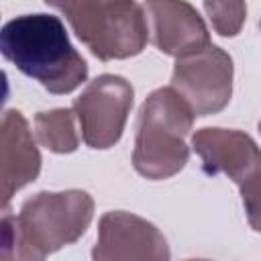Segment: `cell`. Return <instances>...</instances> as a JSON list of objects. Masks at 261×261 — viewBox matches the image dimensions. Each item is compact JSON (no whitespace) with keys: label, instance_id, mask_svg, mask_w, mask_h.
<instances>
[{"label":"cell","instance_id":"obj_8","mask_svg":"<svg viewBox=\"0 0 261 261\" xmlns=\"http://www.w3.org/2000/svg\"><path fill=\"white\" fill-rule=\"evenodd\" d=\"M149 41L165 55L186 57L210 45V33L198 10L186 0H145Z\"/></svg>","mask_w":261,"mask_h":261},{"label":"cell","instance_id":"obj_3","mask_svg":"<svg viewBox=\"0 0 261 261\" xmlns=\"http://www.w3.org/2000/svg\"><path fill=\"white\" fill-rule=\"evenodd\" d=\"M196 114L179 92L157 88L139 110L133 165L147 179H167L190 157L186 137Z\"/></svg>","mask_w":261,"mask_h":261},{"label":"cell","instance_id":"obj_10","mask_svg":"<svg viewBox=\"0 0 261 261\" xmlns=\"http://www.w3.org/2000/svg\"><path fill=\"white\" fill-rule=\"evenodd\" d=\"M2 206L6 208L14 192L35 181L41 169V155L27 118L18 110L2 116Z\"/></svg>","mask_w":261,"mask_h":261},{"label":"cell","instance_id":"obj_7","mask_svg":"<svg viewBox=\"0 0 261 261\" xmlns=\"http://www.w3.org/2000/svg\"><path fill=\"white\" fill-rule=\"evenodd\" d=\"M171 88L184 96V100L198 116L220 112L232 94V59L230 55L208 45L186 57H177L171 73Z\"/></svg>","mask_w":261,"mask_h":261},{"label":"cell","instance_id":"obj_2","mask_svg":"<svg viewBox=\"0 0 261 261\" xmlns=\"http://www.w3.org/2000/svg\"><path fill=\"white\" fill-rule=\"evenodd\" d=\"M94 216V200L84 190L39 192L16 216L4 210L0 259H45L75 243Z\"/></svg>","mask_w":261,"mask_h":261},{"label":"cell","instance_id":"obj_11","mask_svg":"<svg viewBox=\"0 0 261 261\" xmlns=\"http://www.w3.org/2000/svg\"><path fill=\"white\" fill-rule=\"evenodd\" d=\"M73 108H55L45 110L35 116L37 141L53 153H71L80 145V135L75 128Z\"/></svg>","mask_w":261,"mask_h":261},{"label":"cell","instance_id":"obj_1","mask_svg":"<svg viewBox=\"0 0 261 261\" xmlns=\"http://www.w3.org/2000/svg\"><path fill=\"white\" fill-rule=\"evenodd\" d=\"M0 49L6 61L51 94H69L88 77V63L55 14H22L4 22Z\"/></svg>","mask_w":261,"mask_h":261},{"label":"cell","instance_id":"obj_5","mask_svg":"<svg viewBox=\"0 0 261 261\" xmlns=\"http://www.w3.org/2000/svg\"><path fill=\"white\" fill-rule=\"evenodd\" d=\"M192 147L206 173H224L237 184L247 222L261 232V149L257 143L237 128L208 126L194 133Z\"/></svg>","mask_w":261,"mask_h":261},{"label":"cell","instance_id":"obj_13","mask_svg":"<svg viewBox=\"0 0 261 261\" xmlns=\"http://www.w3.org/2000/svg\"><path fill=\"white\" fill-rule=\"evenodd\" d=\"M259 130H261V120H259Z\"/></svg>","mask_w":261,"mask_h":261},{"label":"cell","instance_id":"obj_12","mask_svg":"<svg viewBox=\"0 0 261 261\" xmlns=\"http://www.w3.org/2000/svg\"><path fill=\"white\" fill-rule=\"evenodd\" d=\"M204 10L212 22V29L222 37L239 35L247 18L245 0H204Z\"/></svg>","mask_w":261,"mask_h":261},{"label":"cell","instance_id":"obj_9","mask_svg":"<svg viewBox=\"0 0 261 261\" xmlns=\"http://www.w3.org/2000/svg\"><path fill=\"white\" fill-rule=\"evenodd\" d=\"M102 259H169L165 237L141 216L130 212H106L98 224V245L92 251Z\"/></svg>","mask_w":261,"mask_h":261},{"label":"cell","instance_id":"obj_4","mask_svg":"<svg viewBox=\"0 0 261 261\" xmlns=\"http://www.w3.org/2000/svg\"><path fill=\"white\" fill-rule=\"evenodd\" d=\"M102 61L139 55L149 41L145 8L135 0H45Z\"/></svg>","mask_w":261,"mask_h":261},{"label":"cell","instance_id":"obj_6","mask_svg":"<svg viewBox=\"0 0 261 261\" xmlns=\"http://www.w3.org/2000/svg\"><path fill=\"white\" fill-rule=\"evenodd\" d=\"M133 86L114 73L94 77L73 102L82 141L90 149H110L122 137L133 106Z\"/></svg>","mask_w":261,"mask_h":261}]
</instances>
